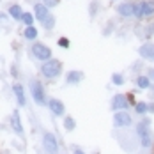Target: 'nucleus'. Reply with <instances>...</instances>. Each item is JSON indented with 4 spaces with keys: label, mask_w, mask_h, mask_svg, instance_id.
Segmentation results:
<instances>
[{
    "label": "nucleus",
    "mask_w": 154,
    "mask_h": 154,
    "mask_svg": "<svg viewBox=\"0 0 154 154\" xmlns=\"http://www.w3.org/2000/svg\"><path fill=\"white\" fill-rule=\"evenodd\" d=\"M34 14H35V18H37L41 23H45L48 18H50L48 7L45 5V4H35V5H34Z\"/></svg>",
    "instance_id": "nucleus-10"
},
{
    "label": "nucleus",
    "mask_w": 154,
    "mask_h": 154,
    "mask_svg": "<svg viewBox=\"0 0 154 154\" xmlns=\"http://www.w3.org/2000/svg\"><path fill=\"white\" fill-rule=\"evenodd\" d=\"M82 78H83L82 71H69L67 76H66V83L67 85H76L78 82H82Z\"/></svg>",
    "instance_id": "nucleus-13"
},
{
    "label": "nucleus",
    "mask_w": 154,
    "mask_h": 154,
    "mask_svg": "<svg viewBox=\"0 0 154 154\" xmlns=\"http://www.w3.org/2000/svg\"><path fill=\"white\" fill-rule=\"evenodd\" d=\"M142 14L143 18H149L154 14V0H143L142 2Z\"/></svg>",
    "instance_id": "nucleus-14"
},
{
    "label": "nucleus",
    "mask_w": 154,
    "mask_h": 154,
    "mask_svg": "<svg viewBox=\"0 0 154 154\" xmlns=\"http://www.w3.org/2000/svg\"><path fill=\"white\" fill-rule=\"evenodd\" d=\"M53 23H55V21H53V18L50 16L46 21H45V27H46V29H51V27H53Z\"/></svg>",
    "instance_id": "nucleus-26"
},
{
    "label": "nucleus",
    "mask_w": 154,
    "mask_h": 154,
    "mask_svg": "<svg viewBox=\"0 0 154 154\" xmlns=\"http://www.w3.org/2000/svg\"><path fill=\"white\" fill-rule=\"evenodd\" d=\"M75 126H76V124H75V121H73L71 117H66V119H64V128H66L67 131H73Z\"/></svg>",
    "instance_id": "nucleus-20"
},
{
    "label": "nucleus",
    "mask_w": 154,
    "mask_h": 154,
    "mask_svg": "<svg viewBox=\"0 0 154 154\" xmlns=\"http://www.w3.org/2000/svg\"><path fill=\"white\" fill-rule=\"evenodd\" d=\"M137 87L142 89V91L151 89V78H149V76H138V78H137Z\"/></svg>",
    "instance_id": "nucleus-16"
},
{
    "label": "nucleus",
    "mask_w": 154,
    "mask_h": 154,
    "mask_svg": "<svg viewBox=\"0 0 154 154\" xmlns=\"http://www.w3.org/2000/svg\"><path fill=\"white\" fill-rule=\"evenodd\" d=\"M135 18H143V14H142V2L135 4Z\"/></svg>",
    "instance_id": "nucleus-23"
},
{
    "label": "nucleus",
    "mask_w": 154,
    "mask_h": 154,
    "mask_svg": "<svg viewBox=\"0 0 154 154\" xmlns=\"http://www.w3.org/2000/svg\"><path fill=\"white\" fill-rule=\"evenodd\" d=\"M11 128H13V131H14L16 135H23V126H21V121H20L18 110H14L13 115H11Z\"/></svg>",
    "instance_id": "nucleus-11"
},
{
    "label": "nucleus",
    "mask_w": 154,
    "mask_h": 154,
    "mask_svg": "<svg viewBox=\"0 0 154 154\" xmlns=\"http://www.w3.org/2000/svg\"><path fill=\"white\" fill-rule=\"evenodd\" d=\"M137 135H138L140 145H142L143 149L152 147L154 135H152V131H151V128H149V121H143V122H140L138 126H137Z\"/></svg>",
    "instance_id": "nucleus-1"
},
{
    "label": "nucleus",
    "mask_w": 154,
    "mask_h": 154,
    "mask_svg": "<svg viewBox=\"0 0 154 154\" xmlns=\"http://www.w3.org/2000/svg\"><path fill=\"white\" fill-rule=\"evenodd\" d=\"M75 154H85V152H83L82 149H76V151H75Z\"/></svg>",
    "instance_id": "nucleus-30"
},
{
    "label": "nucleus",
    "mask_w": 154,
    "mask_h": 154,
    "mask_svg": "<svg viewBox=\"0 0 154 154\" xmlns=\"http://www.w3.org/2000/svg\"><path fill=\"white\" fill-rule=\"evenodd\" d=\"M59 46H60V48H69V39L60 37V39H59Z\"/></svg>",
    "instance_id": "nucleus-24"
},
{
    "label": "nucleus",
    "mask_w": 154,
    "mask_h": 154,
    "mask_svg": "<svg viewBox=\"0 0 154 154\" xmlns=\"http://www.w3.org/2000/svg\"><path fill=\"white\" fill-rule=\"evenodd\" d=\"M152 34H154V23H151L147 27V35H152Z\"/></svg>",
    "instance_id": "nucleus-27"
},
{
    "label": "nucleus",
    "mask_w": 154,
    "mask_h": 154,
    "mask_svg": "<svg viewBox=\"0 0 154 154\" xmlns=\"http://www.w3.org/2000/svg\"><path fill=\"white\" fill-rule=\"evenodd\" d=\"M149 113H154V103H149Z\"/></svg>",
    "instance_id": "nucleus-29"
},
{
    "label": "nucleus",
    "mask_w": 154,
    "mask_h": 154,
    "mask_svg": "<svg viewBox=\"0 0 154 154\" xmlns=\"http://www.w3.org/2000/svg\"><path fill=\"white\" fill-rule=\"evenodd\" d=\"M43 4H45L46 7H50V5H57V4H59V0H43Z\"/></svg>",
    "instance_id": "nucleus-25"
},
{
    "label": "nucleus",
    "mask_w": 154,
    "mask_h": 154,
    "mask_svg": "<svg viewBox=\"0 0 154 154\" xmlns=\"http://www.w3.org/2000/svg\"><path fill=\"white\" fill-rule=\"evenodd\" d=\"M138 53H140L142 59L154 62V43H145V45H142V46L138 48Z\"/></svg>",
    "instance_id": "nucleus-9"
},
{
    "label": "nucleus",
    "mask_w": 154,
    "mask_h": 154,
    "mask_svg": "<svg viewBox=\"0 0 154 154\" xmlns=\"http://www.w3.org/2000/svg\"><path fill=\"white\" fill-rule=\"evenodd\" d=\"M112 82H113L115 85H124V76L119 75V73H113V75H112Z\"/></svg>",
    "instance_id": "nucleus-21"
},
{
    "label": "nucleus",
    "mask_w": 154,
    "mask_h": 154,
    "mask_svg": "<svg viewBox=\"0 0 154 154\" xmlns=\"http://www.w3.org/2000/svg\"><path fill=\"white\" fill-rule=\"evenodd\" d=\"M9 14L13 16L14 20H21V18H23V11H21L20 5H11V7H9Z\"/></svg>",
    "instance_id": "nucleus-17"
},
{
    "label": "nucleus",
    "mask_w": 154,
    "mask_h": 154,
    "mask_svg": "<svg viewBox=\"0 0 154 154\" xmlns=\"http://www.w3.org/2000/svg\"><path fill=\"white\" fill-rule=\"evenodd\" d=\"M135 110H137V113H138V115H145V113H149V105H147V103H143V101L135 103Z\"/></svg>",
    "instance_id": "nucleus-18"
},
{
    "label": "nucleus",
    "mask_w": 154,
    "mask_h": 154,
    "mask_svg": "<svg viewBox=\"0 0 154 154\" xmlns=\"http://www.w3.org/2000/svg\"><path fill=\"white\" fill-rule=\"evenodd\" d=\"M147 76L151 78V82H154V69H149V73H147Z\"/></svg>",
    "instance_id": "nucleus-28"
},
{
    "label": "nucleus",
    "mask_w": 154,
    "mask_h": 154,
    "mask_svg": "<svg viewBox=\"0 0 154 154\" xmlns=\"http://www.w3.org/2000/svg\"><path fill=\"white\" fill-rule=\"evenodd\" d=\"M32 55L37 59V60H43V62H48L51 60V50L45 45H41V43H35V45H32Z\"/></svg>",
    "instance_id": "nucleus-3"
},
{
    "label": "nucleus",
    "mask_w": 154,
    "mask_h": 154,
    "mask_svg": "<svg viewBox=\"0 0 154 154\" xmlns=\"http://www.w3.org/2000/svg\"><path fill=\"white\" fill-rule=\"evenodd\" d=\"M13 92H14L16 97H18V105H20V106H25V92H23V87H21L20 83H14V85H13Z\"/></svg>",
    "instance_id": "nucleus-15"
},
{
    "label": "nucleus",
    "mask_w": 154,
    "mask_h": 154,
    "mask_svg": "<svg viewBox=\"0 0 154 154\" xmlns=\"http://www.w3.org/2000/svg\"><path fill=\"white\" fill-rule=\"evenodd\" d=\"M128 106H129V99H128V96H122V94L113 96V99H112V110H113V112L128 110Z\"/></svg>",
    "instance_id": "nucleus-7"
},
{
    "label": "nucleus",
    "mask_w": 154,
    "mask_h": 154,
    "mask_svg": "<svg viewBox=\"0 0 154 154\" xmlns=\"http://www.w3.org/2000/svg\"><path fill=\"white\" fill-rule=\"evenodd\" d=\"M30 92H32V97L37 105H46V96H45V89L43 85L37 82V80H32L30 82Z\"/></svg>",
    "instance_id": "nucleus-4"
},
{
    "label": "nucleus",
    "mask_w": 154,
    "mask_h": 154,
    "mask_svg": "<svg viewBox=\"0 0 154 154\" xmlns=\"http://www.w3.org/2000/svg\"><path fill=\"white\" fill-rule=\"evenodd\" d=\"M60 69H62L60 62L51 59V60L45 62V64L41 66V75H43L45 78H57L59 75H60Z\"/></svg>",
    "instance_id": "nucleus-2"
},
{
    "label": "nucleus",
    "mask_w": 154,
    "mask_h": 154,
    "mask_svg": "<svg viewBox=\"0 0 154 154\" xmlns=\"http://www.w3.org/2000/svg\"><path fill=\"white\" fill-rule=\"evenodd\" d=\"M23 23L27 25V27H32V21H34V16L30 14V13H23Z\"/></svg>",
    "instance_id": "nucleus-22"
},
{
    "label": "nucleus",
    "mask_w": 154,
    "mask_h": 154,
    "mask_svg": "<svg viewBox=\"0 0 154 154\" xmlns=\"http://www.w3.org/2000/svg\"><path fill=\"white\" fill-rule=\"evenodd\" d=\"M131 122H133V119H131V115L126 110H121V112L113 113V124H115V128H129Z\"/></svg>",
    "instance_id": "nucleus-6"
},
{
    "label": "nucleus",
    "mask_w": 154,
    "mask_h": 154,
    "mask_svg": "<svg viewBox=\"0 0 154 154\" xmlns=\"http://www.w3.org/2000/svg\"><path fill=\"white\" fill-rule=\"evenodd\" d=\"M117 13L122 16V18H131V16H135V4H131V2H122V4H119V5H117Z\"/></svg>",
    "instance_id": "nucleus-8"
},
{
    "label": "nucleus",
    "mask_w": 154,
    "mask_h": 154,
    "mask_svg": "<svg viewBox=\"0 0 154 154\" xmlns=\"http://www.w3.org/2000/svg\"><path fill=\"white\" fill-rule=\"evenodd\" d=\"M48 106H50V110L53 112V115H57V117H60V115H64V103L62 101H59V99H50L48 101Z\"/></svg>",
    "instance_id": "nucleus-12"
},
{
    "label": "nucleus",
    "mask_w": 154,
    "mask_h": 154,
    "mask_svg": "<svg viewBox=\"0 0 154 154\" xmlns=\"http://www.w3.org/2000/svg\"><path fill=\"white\" fill-rule=\"evenodd\" d=\"M43 147L48 154H59V142L53 133H45L43 137Z\"/></svg>",
    "instance_id": "nucleus-5"
},
{
    "label": "nucleus",
    "mask_w": 154,
    "mask_h": 154,
    "mask_svg": "<svg viewBox=\"0 0 154 154\" xmlns=\"http://www.w3.org/2000/svg\"><path fill=\"white\" fill-rule=\"evenodd\" d=\"M23 34H25V39H29V41H34V39L37 37V29H34V27H27Z\"/></svg>",
    "instance_id": "nucleus-19"
}]
</instances>
